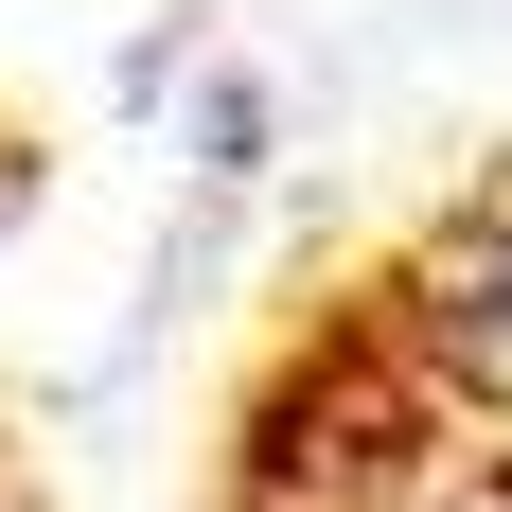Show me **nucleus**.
Returning a JSON list of instances; mask_svg holds the SVG:
<instances>
[{
	"label": "nucleus",
	"mask_w": 512,
	"mask_h": 512,
	"mask_svg": "<svg viewBox=\"0 0 512 512\" xmlns=\"http://www.w3.org/2000/svg\"><path fill=\"white\" fill-rule=\"evenodd\" d=\"M354 336L407 371L424 407H477V424H512V159L477 177V195H442L407 248L354 283Z\"/></svg>",
	"instance_id": "1"
}]
</instances>
